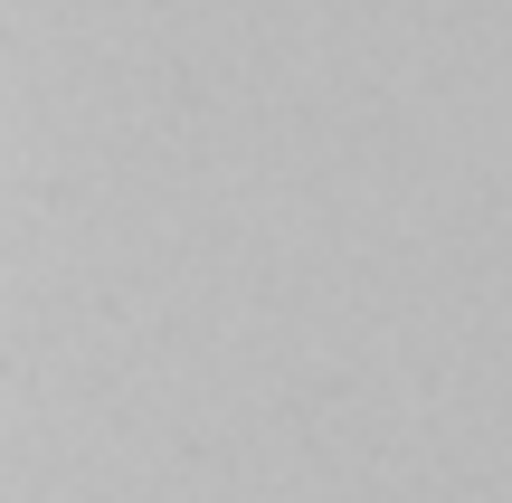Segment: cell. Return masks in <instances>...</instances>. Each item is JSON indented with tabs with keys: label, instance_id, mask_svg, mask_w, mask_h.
Listing matches in <instances>:
<instances>
[]
</instances>
